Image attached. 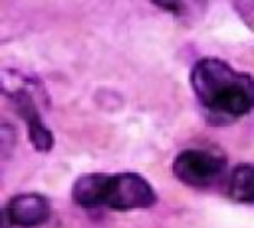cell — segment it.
<instances>
[{
    "label": "cell",
    "instance_id": "6da1fadb",
    "mask_svg": "<svg viewBox=\"0 0 254 228\" xmlns=\"http://www.w3.org/2000/svg\"><path fill=\"white\" fill-rule=\"evenodd\" d=\"M190 85L198 101L214 113L240 117L254 107V79L234 71L222 59L196 61L190 71Z\"/></svg>",
    "mask_w": 254,
    "mask_h": 228
},
{
    "label": "cell",
    "instance_id": "7a4b0ae2",
    "mask_svg": "<svg viewBox=\"0 0 254 228\" xmlns=\"http://www.w3.org/2000/svg\"><path fill=\"white\" fill-rule=\"evenodd\" d=\"M155 200H157L155 190L143 176L135 172H121L107 176L103 206L113 210H133V208H147Z\"/></svg>",
    "mask_w": 254,
    "mask_h": 228
},
{
    "label": "cell",
    "instance_id": "3957f363",
    "mask_svg": "<svg viewBox=\"0 0 254 228\" xmlns=\"http://www.w3.org/2000/svg\"><path fill=\"white\" fill-rule=\"evenodd\" d=\"M226 161L220 155H212L200 149H189L177 155L173 163L175 176L189 186L212 184L224 171Z\"/></svg>",
    "mask_w": 254,
    "mask_h": 228
},
{
    "label": "cell",
    "instance_id": "277c9868",
    "mask_svg": "<svg viewBox=\"0 0 254 228\" xmlns=\"http://www.w3.org/2000/svg\"><path fill=\"white\" fill-rule=\"evenodd\" d=\"M4 216L8 218L10 224L18 228H36L48 220L50 202L42 194H34V192L18 194L6 204Z\"/></svg>",
    "mask_w": 254,
    "mask_h": 228
},
{
    "label": "cell",
    "instance_id": "5b68a950",
    "mask_svg": "<svg viewBox=\"0 0 254 228\" xmlns=\"http://www.w3.org/2000/svg\"><path fill=\"white\" fill-rule=\"evenodd\" d=\"M14 103H16V109L20 113V117L26 121L28 125V137L32 141V145L38 149V151H50L52 145H54V135L52 131L44 125V121L40 119L38 115V109H36V103L32 99V95L24 89L16 91L14 93Z\"/></svg>",
    "mask_w": 254,
    "mask_h": 228
},
{
    "label": "cell",
    "instance_id": "8992f818",
    "mask_svg": "<svg viewBox=\"0 0 254 228\" xmlns=\"http://www.w3.org/2000/svg\"><path fill=\"white\" fill-rule=\"evenodd\" d=\"M109 174H83L73 182L71 198L75 204L91 208L103 204V192Z\"/></svg>",
    "mask_w": 254,
    "mask_h": 228
},
{
    "label": "cell",
    "instance_id": "52a82bcc",
    "mask_svg": "<svg viewBox=\"0 0 254 228\" xmlns=\"http://www.w3.org/2000/svg\"><path fill=\"white\" fill-rule=\"evenodd\" d=\"M228 194L236 202H254V167L238 165L228 180Z\"/></svg>",
    "mask_w": 254,
    "mask_h": 228
}]
</instances>
